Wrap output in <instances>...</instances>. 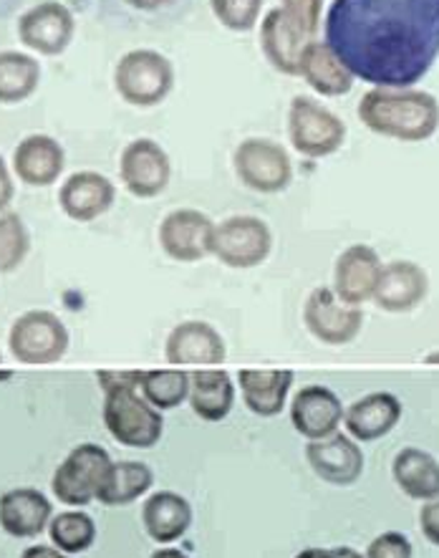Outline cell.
Instances as JSON below:
<instances>
[{
	"mask_svg": "<svg viewBox=\"0 0 439 558\" xmlns=\"http://www.w3.org/2000/svg\"><path fill=\"white\" fill-rule=\"evenodd\" d=\"M326 44L354 78L412 89L439 56V0H333Z\"/></svg>",
	"mask_w": 439,
	"mask_h": 558,
	"instance_id": "obj_1",
	"label": "cell"
},
{
	"mask_svg": "<svg viewBox=\"0 0 439 558\" xmlns=\"http://www.w3.org/2000/svg\"><path fill=\"white\" fill-rule=\"evenodd\" d=\"M358 119L381 137L427 142L439 130V101L429 92L374 86L358 101Z\"/></svg>",
	"mask_w": 439,
	"mask_h": 558,
	"instance_id": "obj_2",
	"label": "cell"
},
{
	"mask_svg": "<svg viewBox=\"0 0 439 558\" xmlns=\"http://www.w3.org/2000/svg\"><path fill=\"white\" fill-rule=\"evenodd\" d=\"M103 427L124 448L149 450L162 440L164 420L139 389L119 387L103 392Z\"/></svg>",
	"mask_w": 439,
	"mask_h": 558,
	"instance_id": "obj_3",
	"label": "cell"
},
{
	"mask_svg": "<svg viewBox=\"0 0 439 558\" xmlns=\"http://www.w3.org/2000/svg\"><path fill=\"white\" fill-rule=\"evenodd\" d=\"M114 89L119 99L132 107H157L174 89L172 61L155 49H134L124 53L114 69Z\"/></svg>",
	"mask_w": 439,
	"mask_h": 558,
	"instance_id": "obj_4",
	"label": "cell"
},
{
	"mask_svg": "<svg viewBox=\"0 0 439 558\" xmlns=\"http://www.w3.org/2000/svg\"><path fill=\"white\" fill-rule=\"evenodd\" d=\"M69 329L53 311L34 308L15 318L8 331V349L15 362L44 366L61 362L69 352Z\"/></svg>",
	"mask_w": 439,
	"mask_h": 558,
	"instance_id": "obj_5",
	"label": "cell"
},
{
	"mask_svg": "<svg viewBox=\"0 0 439 558\" xmlns=\"http://www.w3.org/2000/svg\"><path fill=\"white\" fill-rule=\"evenodd\" d=\"M289 140L295 153L310 159L339 153L346 142V124L310 97H293L289 107Z\"/></svg>",
	"mask_w": 439,
	"mask_h": 558,
	"instance_id": "obj_6",
	"label": "cell"
},
{
	"mask_svg": "<svg viewBox=\"0 0 439 558\" xmlns=\"http://www.w3.org/2000/svg\"><path fill=\"white\" fill-rule=\"evenodd\" d=\"M109 452L97 442H82L56 468L51 477V490L59 504L71 508H84L97 500V493L103 483V475L111 465Z\"/></svg>",
	"mask_w": 439,
	"mask_h": 558,
	"instance_id": "obj_7",
	"label": "cell"
},
{
	"mask_svg": "<svg viewBox=\"0 0 439 558\" xmlns=\"http://www.w3.org/2000/svg\"><path fill=\"white\" fill-rule=\"evenodd\" d=\"M233 167L245 187L263 195L283 193L293 180V162L283 145L266 137H247L235 147Z\"/></svg>",
	"mask_w": 439,
	"mask_h": 558,
	"instance_id": "obj_8",
	"label": "cell"
},
{
	"mask_svg": "<svg viewBox=\"0 0 439 558\" xmlns=\"http://www.w3.org/2000/svg\"><path fill=\"white\" fill-rule=\"evenodd\" d=\"M273 251V233L268 222L255 215H233L215 226L212 255L222 266L247 270L258 268Z\"/></svg>",
	"mask_w": 439,
	"mask_h": 558,
	"instance_id": "obj_9",
	"label": "cell"
},
{
	"mask_svg": "<svg viewBox=\"0 0 439 558\" xmlns=\"http://www.w3.org/2000/svg\"><path fill=\"white\" fill-rule=\"evenodd\" d=\"M303 324L310 337L326 347L351 344L364 326V314L358 306H349L333 293L329 286H318L308 293L303 306Z\"/></svg>",
	"mask_w": 439,
	"mask_h": 558,
	"instance_id": "obj_10",
	"label": "cell"
},
{
	"mask_svg": "<svg viewBox=\"0 0 439 558\" xmlns=\"http://www.w3.org/2000/svg\"><path fill=\"white\" fill-rule=\"evenodd\" d=\"M170 155L155 140H132L119 157V180L130 190V195L139 197V201H151V197L162 195L170 185Z\"/></svg>",
	"mask_w": 439,
	"mask_h": 558,
	"instance_id": "obj_11",
	"label": "cell"
},
{
	"mask_svg": "<svg viewBox=\"0 0 439 558\" xmlns=\"http://www.w3.org/2000/svg\"><path fill=\"white\" fill-rule=\"evenodd\" d=\"M159 245L167 258L178 263H197L212 255L215 243V222L210 215L193 210V207H180L164 215L157 230Z\"/></svg>",
	"mask_w": 439,
	"mask_h": 558,
	"instance_id": "obj_12",
	"label": "cell"
},
{
	"mask_svg": "<svg viewBox=\"0 0 439 558\" xmlns=\"http://www.w3.org/2000/svg\"><path fill=\"white\" fill-rule=\"evenodd\" d=\"M74 13L59 0H44L19 19V38L26 49L41 56H59L74 41Z\"/></svg>",
	"mask_w": 439,
	"mask_h": 558,
	"instance_id": "obj_13",
	"label": "cell"
},
{
	"mask_svg": "<svg viewBox=\"0 0 439 558\" xmlns=\"http://www.w3.org/2000/svg\"><path fill=\"white\" fill-rule=\"evenodd\" d=\"M381 276V258L371 245H351L333 266V293L349 306H364L374 299Z\"/></svg>",
	"mask_w": 439,
	"mask_h": 558,
	"instance_id": "obj_14",
	"label": "cell"
},
{
	"mask_svg": "<svg viewBox=\"0 0 439 558\" xmlns=\"http://www.w3.org/2000/svg\"><path fill=\"white\" fill-rule=\"evenodd\" d=\"M343 404L337 392L321 385L301 387L291 402V422L293 429L308 442L326 440L333 433H339L343 422Z\"/></svg>",
	"mask_w": 439,
	"mask_h": 558,
	"instance_id": "obj_15",
	"label": "cell"
},
{
	"mask_svg": "<svg viewBox=\"0 0 439 558\" xmlns=\"http://www.w3.org/2000/svg\"><path fill=\"white\" fill-rule=\"evenodd\" d=\"M429 293L427 270L414 260H389L381 266L379 286L374 293V304L389 314L414 311Z\"/></svg>",
	"mask_w": 439,
	"mask_h": 558,
	"instance_id": "obj_16",
	"label": "cell"
},
{
	"mask_svg": "<svg viewBox=\"0 0 439 558\" xmlns=\"http://www.w3.org/2000/svg\"><path fill=\"white\" fill-rule=\"evenodd\" d=\"M306 460L321 481L331 485H354L364 473V452L354 437L333 433L326 440L306 445Z\"/></svg>",
	"mask_w": 439,
	"mask_h": 558,
	"instance_id": "obj_17",
	"label": "cell"
},
{
	"mask_svg": "<svg viewBox=\"0 0 439 558\" xmlns=\"http://www.w3.org/2000/svg\"><path fill=\"white\" fill-rule=\"evenodd\" d=\"M117 201V187L101 172L82 170L69 174L59 187V205L66 218L76 222H92L109 213Z\"/></svg>",
	"mask_w": 439,
	"mask_h": 558,
	"instance_id": "obj_18",
	"label": "cell"
},
{
	"mask_svg": "<svg viewBox=\"0 0 439 558\" xmlns=\"http://www.w3.org/2000/svg\"><path fill=\"white\" fill-rule=\"evenodd\" d=\"M164 356L174 366H215L225 359V341L207 322H182L164 341Z\"/></svg>",
	"mask_w": 439,
	"mask_h": 558,
	"instance_id": "obj_19",
	"label": "cell"
},
{
	"mask_svg": "<svg viewBox=\"0 0 439 558\" xmlns=\"http://www.w3.org/2000/svg\"><path fill=\"white\" fill-rule=\"evenodd\" d=\"M66 153L49 134H28L13 149V172L28 187H51L63 174Z\"/></svg>",
	"mask_w": 439,
	"mask_h": 558,
	"instance_id": "obj_20",
	"label": "cell"
},
{
	"mask_svg": "<svg viewBox=\"0 0 439 558\" xmlns=\"http://www.w3.org/2000/svg\"><path fill=\"white\" fill-rule=\"evenodd\" d=\"M314 41L283 13V8H270L260 23V49L270 66L285 76H298L301 53Z\"/></svg>",
	"mask_w": 439,
	"mask_h": 558,
	"instance_id": "obj_21",
	"label": "cell"
},
{
	"mask_svg": "<svg viewBox=\"0 0 439 558\" xmlns=\"http://www.w3.org/2000/svg\"><path fill=\"white\" fill-rule=\"evenodd\" d=\"M53 518L51 500L36 488H13L0 496V529L13 538H36Z\"/></svg>",
	"mask_w": 439,
	"mask_h": 558,
	"instance_id": "obj_22",
	"label": "cell"
},
{
	"mask_svg": "<svg viewBox=\"0 0 439 558\" xmlns=\"http://www.w3.org/2000/svg\"><path fill=\"white\" fill-rule=\"evenodd\" d=\"M402 420V402L391 392H371L343 412V425L356 442H374L387 437Z\"/></svg>",
	"mask_w": 439,
	"mask_h": 558,
	"instance_id": "obj_23",
	"label": "cell"
},
{
	"mask_svg": "<svg viewBox=\"0 0 439 558\" xmlns=\"http://www.w3.org/2000/svg\"><path fill=\"white\" fill-rule=\"evenodd\" d=\"M298 76L321 97H343L354 89V74L326 41H310L303 49Z\"/></svg>",
	"mask_w": 439,
	"mask_h": 558,
	"instance_id": "obj_24",
	"label": "cell"
},
{
	"mask_svg": "<svg viewBox=\"0 0 439 558\" xmlns=\"http://www.w3.org/2000/svg\"><path fill=\"white\" fill-rule=\"evenodd\" d=\"M142 523H145V531L151 541L174 544V541L185 536L190 523H193V506L180 493L159 490L142 506Z\"/></svg>",
	"mask_w": 439,
	"mask_h": 558,
	"instance_id": "obj_25",
	"label": "cell"
},
{
	"mask_svg": "<svg viewBox=\"0 0 439 558\" xmlns=\"http://www.w3.org/2000/svg\"><path fill=\"white\" fill-rule=\"evenodd\" d=\"M243 402L247 410L258 417H276L283 412L289 402V392L293 387L291 369H241Z\"/></svg>",
	"mask_w": 439,
	"mask_h": 558,
	"instance_id": "obj_26",
	"label": "cell"
},
{
	"mask_svg": "<svg viewBox=\"0 0 439 558\" xmlns=\"http://www.w3.org/2000/svg\"><path fill=\"white\" fill-rule=\"evenodd\" d=\"M190 407L199 420L220 422L233 412L235 381L225 369L190 372Z\"/></svg>",
	"mask_w": 439,
	"mask_h": 558,
	"instance_id": "obj_27",
	"label": "cell"
},
{
	"mask_svg": "<svg viewBox=\"0 0 439 558\" xmlns=\"http://www.w3.org/2000/svg\"><path fill=\"white\" fill-rule=\"evenodd\" d=\"M391 475L406 498L425 504V500L439 496V462L427 450H399L391 462Z\"/></svg>",
	"mask_w": 439,
	"mask_h": 558,
	"instance_id": "obj_28",
	"label": "cell"
},
{
	"mask_svg": "<svg viewBox=\"0 0 439 558\" xmlns=\"http://www.w3.org/2000/svg\"><path fill=\"white\" fill-rule=\"evenodd\" d=\"M155 483V473L145 462L137 460H122L111 462L107 475H103V483L97 493V500L107 508L117 506H130L134 500L145 496Z\"/></svg>",
	"mask_w": 439,
	"mask_h": 558,
	"instance_id": "obj_29",
	"label": "cell"
},
{
	"mask_svg": "<svg viewBox=\"0 0 439 558\" xmlns=\"http://www.w3.org/2000/svg\"><path fill=\"white\" fill-rule=\"evenodd\" d=\"M41 84V63L21 51H0V104L31 99Z\"/></svg>",
	"mask_w": 439,
	"mask_h": 558,
	"instance_id": "obj_30",
	"label": "cell"
},
{
	"mask_svg": "<svg viewBox=\"0 0 439 558\" xmlns=\"http://www.w3.org/2000/svg\"><path fill=\"white\" fill-rule=\"evenodd\" d=\"M139 392L159 412L174 410L190 397V372L180 369H149L142 374Z\"/></svg>",
	"mask_w": 439,
	"mask_h": 558,
	"instance_id": "obj_31",
	"label": "cell"
},
{
	"mask_svg": "<svg viewBox=\"0 0 439 558\" xmlns=\"http://www.w3.org/2000/svg\"><path fill=\"white\" fill-rule=\"evenodd\" d=\"M51 544L59 551L74 556L89 551L97 541V523L84 510H63V513L53 515L49 523Z\"/></svg>",
	"mask_w": 439,
	"mask_h": 558,
	"instance_id": "obj_32",
	"label": "cell"
},
{
	"mask_svg": "<svg viewBox=\"0 0 439 558\" xmlns=\"http://www.w3.org/2000/svg\"><path fill=\"white\" fill-rule=\"evenodd\" d=\"M31 251V233L19 213H0V274H13Z\"/></svg>",
	"mask_w": 439,
	"mask_h": 558,
	"instance_id": "obj_33",
	"label": "cell"
},
{
	"mask_svg": "<svg viewBox=\"0 0 439 558\" xmlns=\"http://www.w3.org/2000/svg\"><path fill=\"white\" fill-rule=\"evenodd\" d=\"M210 8L222 26L245 34L258 26L263 0H210Z\"/></svg>",
	"mask_w": 439,
	"mask_h": 558,
	"instance_id": "obj_34",
	"label": "cell"
},
{
	"mask_svg": "<svg viewBox=\"0 0 439 558\" xmlns=\"http://www.w3.org/2000/svg\"><path fill=\"white\" fill-rule=\"evenodd\" d=\"M326 0H281L283 13L298 26L308 38H316L321 26V11Z\"/></svg>",
	"mask_w": 439,
	"mask_h": 558,
	"instance_id": "obj_35",
	"label": "cell"
},
{
	"mask_svg": "<svg viewBox=\"0 0 439 558\" xmlns=\"http://www.w3.org/2000/svg\"><path fill=\"white\" fill-rule=\"evenodd\" d=\"M412 556H414V548L410 544V538L399 531H387L371 541L364 558H412Z\"/></svg>",
	"mask_w": 439,
	"mask_h": 558,
	"instance_id": "obj_36",
	"label": "cell"
},
{
	"mask_svg": "<svg viewBox=\"0 0 439 558\" xmlns=\"http://www.w3.org/2000/svg\"><path fill=\"white\" fill-rule=\"evenodd\" d=\"M419 529H422V536H425L429 544L439 546V496L422 504Z\"/></svg>",
	"mask_w": 439,
	"mask_h": 558,
	"instance_id": "obj_37",
	"label": "cell"
},
{
	"mask_svg": "<svg viewBox=\"0 0 439 558\" xmlns=\"http://www.w3.org/2000/svg\"><path fill=\"white\" fill-rule=\"evenodd\" d=\"M142 374L139 369L134 372H97V379H99V387L103 392H109V389H119V387H130V389H139V381H142Z\"/></svg>",
	"mask_w": 439,
	"mask_h": 558,
	"instance_id": "obj_38",
	"label": "cell"
},
{
	"mask_svg": "<svg viewBox=\"0 0 439 558\" xmlns=\"http://www.w3.org/2000/svg\"><path fill=\"white\" fill-rule=\"evenodd\" d=\"M13 197H15V185H13L11 170H8L5 159L0 157V213H5L8 207H11Z\"/></svg>",
	"mask_w": 439,
	"mask_h": 558,
	"instance_id": "obj_39",
	"label": "cell"
},
{
	"mask_svg": "<svg viewBox=\"0 0 439 558\" xmlns=\"http://www.w3.org/2000/svg\"><path fill=\"white\" fill-rule=\"evenodd\" d=\"M21 558H71L69 554L59 551L56 546H28Z\"/></svg>",
	"mask_w": 439,
	"mask_h": 558,
	"instance_id": "obj_40",
	"label": "cell"
},
{
	"mask_svg": "<svg viewBox=\"0 0 439 558\" xmlns=\"http://www.w3.org/2000/svg\"><path fill=\"white\" fill-rule=\"evenodd\" d=\"M124 3L137 8V11H159V8L170 5L172 0H124Z\"/></svg>",
	"mask_w": 439,
	"mask_h": 558,
	"instance_id": "obj_41",
	"label": "cell"
},
{
	"mask_svg": "<svg viewBox=\"0 0 439 558\" xmlns=\"http://www.w3.org/2000/svg\"><path fill=\"white\" fill-rule=\"evenodd\" d=\"M149 558H190L187 554H182L180 548H172V546H164V548H157L155 554H151Z\"/></svg>",
	"mask_w": 439,
	"mask_h": 558,
	"instance_id": "obj_42",
	"label": "cell"
},
{
	"mask_svg": "<svg viewBox=\"0 0 439 558\" xmlns=\"http://www.w3.org/2000/svg\"><path fill=\"white\" fill-rule=\"evenodd\" d=\"M331 558H364V556L351 546H337V548H331Z\"/></svg>",
	"mask_w": 439,
	"mask_h": 558,
	"instance_id": "obj_43",
	"label": "cell"
},
{
	"mask_svg": "<svg viewBox=\"0 0 439 558\" xmlns=\"http://www.w3.org/2000/svg\"><path fill=\"white\" fill-rule=\"evenodd\" d=\"M295 558H331V548H303Z\"/></svg>",
	"mask_w": 439,
	"mask_h": 558,
	"instance_id": "obj_44",
	"label": "cell"
},
{
	"mask_svg": "<svg viewBox=\"0 0 439 558\" xmlns=\"http://www.w3.org/2000/svg\"><path fill=\"white\" fill-rule=\"evenodd\" d=\"M0 362H3V354H0ZM13 377V369H8V366H0V385H3V381H8Z\"/></svg>",
	"mask_w": 439,
	"mask_h": 558,
	"instance_id": "obj_45",
	"label": "cell"
},
{
	"mask_svg": "<svg viewBox=\"0 0 439 558\" xmlns=\"http://www.w3.org/2000/svg\"><path fill=\"white\" fill-rule=\"evenodd\" d=\"M427 364H439V352L437 354H429L427 356Z\"/></svg>",
	"mask_w": 439,
	"mask_h": 558,
	"instance_id": "obj_46",
	"label": "cell"
}]
</instances>
